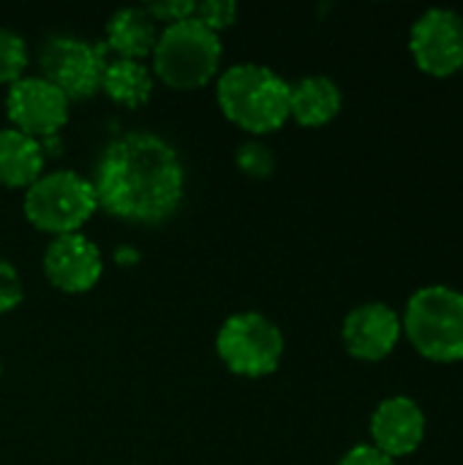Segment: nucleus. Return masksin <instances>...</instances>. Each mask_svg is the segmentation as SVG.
Returning <instances> with one entry per match:
<instances>
[{
    "label": "nucleus",
    "instance_id": "8",
    "mask_svg": "<svg viewBox=\"0 0 463 465\" xmlns=\"http://www.w3.org/2000/svg\"><path fill=\"white\" fill-rule=\"evenodd\" d=\"M409 52L420 71L450 76L463 68V16L453 8L423 11L409 30Z\"/></svg>",
    "mask_w": 463,
    "mask_h": 465
},
{
    "label": "nucleus",
    "instance_id": "22",
    "mask_svg": "<svg viewBox=\"0 0 463 465\" xmlns=\"http://www.w3.org/2000/svg\"><path fill=\"white\" fill-rule=\"evenodd\" d=\"M338 465H398V460H393L390 455L379 452L377 447L371 444H360V447H352Z\"/></svg>",
    "mask_w": 463,
    "mask_h": 465
},
{
    "label": "nucleus",
    "instance_id": "16",
    "mask_svg": "<svg viewBox=\"0 0 463 465\" xmlns=\"http://www.w3.org/2000/svg\"><path fill=\"white\" fill-rule=\"evenodd\" d=\"M101 93L126 109H139L153 95V71L139 60H112L101 76Z\"/></svg>",
    "mask_w": 463,
    "mask_h": 465
},
{
    "label": "nucleus",
    "instance_id": "2",
    "mask_svg": "<svg viewBox=\"0 0 463 465\" xmlns=\"http://www.w3.org/2000/svg\"><path fill=\"white\" fill-rule=\"evenodd\" d=\"M216 101L229 123L262 136L289 120V82L259 63L226 68L216 82Z\"/></svg>",
    "mask_w": 463,
    "mask_h": 465
},
{
    "label": "nucleus",
    "instance_id": "3",
    "mask_svg": "<svg viewBox=\"0 0 463 465\" xmlns=\"http://www.w3.org/2000/svg\"><path fill=\"white\" fill-rule=\"evenodd\" d=\"M412 349L431 362L463 360V292L450 286L418 289L401 316Z\"/></svg>",
    "mask_w": 463,
    "mask_h": 465
},
{
    "label": "nucleus",
    "instance_id": "9",
    "mask_svg": "<svg viewBox=\"0 0 463 465\" xmlns=\"http://www.w3.org/2000/svg\"><path fill=\"white\" fill-rule=\"evenodd\" d=\"M11 128L38 139L57 134L68 120V98L44 76H22L5 93Z\"/></svg>",
    "mask_w": 463,
    "mask_h": 465
},
{
    "label": "nucleus",
    "instance_id": "23",
    "mask_svg": "<svg viewBox=\"0 0 463 465\" xmlns=\"http://www.w3.org/2000/svg\"><path fill=\"white\" fill-rule=\"evenodd\" d=\"M0 376H3V362H0Z\"/></svg>",
    "mask_w": 463,
    "mask_h": 465
},
{
    "label": "nucleus",
    "instance_id": "10",
    "mask_svg": "<svg viewBox=\"0 0 463 465\" xmlns=\"http://www.w3.org/2000/svg\"><path fill=\"white\" fill-rule=\"evenodd\" d=\"M101 251L82 232L52 237V242L44 251V275L55 289L65 294L90 292L101 281Z\"/></svg>",
    "mask_w": 463,
    "mask_h": 465
},
{
    "label": "nucleus",
    "instance_id": "11",
    "mask_svg": "<svg viewBox=\"0 0 463 465\" xmlns=\"http://www.w3.org/2000/svg\"><path fill=\"white\" fill-rule=\"evenodd\" d=\"M401 335V316L385 302H363L352 308L341 327V341L347 351L363 362H379L390 357Z\"/></svg>",
    "mask_w": 463,
    "mask_h": 465
},
{
    "label": "nucleus",
    "instance_id": "4",
    "mask_svg": "<svg viewBox=\"0 0 463 465\" xmlns=\"http://www.w3.org/2000/svg\"><path fill=\"white\" fill-rule=\"evenodd\" d=\"M221 38L207 30L202 22L183 19L166 25L158 33L153 49V74L172 90H196L205 87L221 65Z\"/></svg>",
    "mask_w": 463,
    "mask_h": 465
},
{
    "label": "nucleus",
    "instance_id": "14",
    "mask_svg": "<svg viewBox=\"0 0 463 465\" xmlns=\"http://www.w3.org/2000/svg\"><path fill=\"white\" fill-rule=\"evenodd\" d=\"M158 22L147 8H120L106 22V49L120 60H139L153 54L158 41Z\"/></svg>",
    "mask_w": 463,
    "mask_h": 465
},
{
    "label": "nucleus",
    "instance_id": "1",
    "mask_svg": "<svg viewBox=\"0 0 463 465\" xmlns=\"http://www.w3.org/2000/svg\"><path fill=\"white\" fill-rule=\"evenodd\" d=\"M93 191L98 207L120 221L161 223L183 202L186 169L177 150L156 134H123L101 153Z\"/></svg>",
    "mask_w": 463,
    "mask_h": 465
},
{
    "label": "nucleus",
    "instance_id": "19",
    "mask_svg": "<svg viewBox=\"0 0 463 465\" xmlns=\"http://www.w3.org/2000/svg\"><path fill=\"white\" fill-rule=\"evenodd\" d=\"M194 19L202 22L207 30L218 33V30L229 27L237 19V3H232V0H205V3H194Z\"/></svg>",
    "mask_w": 463,
    "mask_h": 465
},
{
    "label": "nucleus",
    "instance_id": "5",
    "mask_svg": "<svg viewBox=\"0 0 463 465\" xmlns=\"http://www.w3.org/2000/svg\"><path fill=\"white\" fill-rule=\"evenodd\" d=\"M25 218L44 234H76L98 210L93 183L76 172L60 169L41 174L25 191Z\"/></svg>",
    "mask_w": 463,
    "mask_h": 465
},
{
    "label": "nucleus",
    "instance_id": "6",
    "mask_svg": "<svg viewBox=\"0 0 463 465\" xmlns=\"http://www.w3.org/2000/svg\"><path fill=\"white\" fill-rule=\"evenodd\" d=\"M284 349L287 343L276 322L254 311L229 316L216 335V354L243 379H262L278 371Z\"/></svg>",
    "mask_w": 463,
    "mask_h": 465
},
{
    "label": "nucleus",
    "instance_id": "17",
    "mask_svg": "<svg viewBox=\"0 0 463 465\" xmlns=\"http://www.w3.org/2000/svg\"><path fill=\"white\" fill-rule=\"evenodd\" d=\"M27 46L25 38L8 27H0V84H14L25 76Z\"/></svg>",
    "mask_w": 463,
    "mask_h": 465
},
{
    "label": "nucleus",
    "instance_id": "7",
    "mask_svg": "<svg viewBox=\"0 0 463 465\" xmlns=\"http://www.w3.org/2000/svg\"><path fill=\"white\" fill-rule=\"evenodd\" d=\"M38 68L49 84H55L68 101L90 98L101 90V76L106 68L104 46L74 35H55L44 44L38 54Z\"/></svg>",
    "mask_w": 463,
    "mask_h": 465
},
{
    "label": "nucleus",
    "instance_id": "15",
    "mask_svg": "<svg viewBox=\"0 0 463 465\" xmlns=\"http://www.w3.org/2000/svg\"><path fill=\"white\" fill-rule=\"evenodd\" d=\"M41 174L44 147L38 144V139L16 128H0V185L27 191Z\"/></svg>",
    "mask_w": 463,
    "mask_h": 465
},
{
    "label": "nucleus",
    "instance_id": "12",
    "mask_svg": "<svg viewBox=\"0 0 463 465\" xmlns=\"http://www.w3.org/2000/svg\"><path fill=\"white\" fill-rule=\"evenodd\" d=\"M371 447L390 455L393 460L418 452L426 439V414L418 401L407 395L385 398L371 414Z\"/></svg>",
    "mask_w": 463,
    "mask_h": 465
},
{
    "label": "nucleus",
    "instance_id": "20",
    "mask_svg": "<svg viewBox=\"0 0 463 465\" xmlns=\"http://www.w3.org/2000/svg\"><path fill=\"white\" fill-rule=\"evenodd\" d=\"M25 300V286L16 267L0 256V313H11Z\"/></svg>",
    "mask_w": 463,
    "mask_h": 465
},
{
    "label": "nucleus",
    "instance_id": "18",
    "mask_svg": "<svg viewBox=\"0 0 463 465\" xmlns=\"http://www.w3.org/2000/svg\"><path fill=\"white\" fill-rule=\"evenodd\" d=\"M235 163L243 174L254 177V180H265L276 172V155L267 144L262 142H246L237 147L235 153Z\"/></svg>",
    "mask_w": 463,
    "mask_h": 465
},
{
    "label": "nucleus",
    "instance_id": "24",
    "mask_svg": "<svg viewBox=\"0 0 463 465\" xmlns=\"http://www.w3.org/2000/svg\"><path fill=\"white\" fill-rule=\"evenodd\" d=\"M461 71H463V68H461Z\"/></svg>",
    "mask_w": 463,
    "mask_h": 465
},
{
    "label": "nucleus",
    "instance_id": "21",
    "mask_svg": "<svg viewBox=\"0 0 463 465\" xmlns=\"http://www.w3.org/2000/svg\"><path fill=\"white\" fill-rule=\"evenodd\" d=\"M147 14L156 19V22H164L166 25H175V22H183V19H191L194 16V3L191 0H166V3H150L145 5Z\"/></svg>",
    "mask_w": 463,
    "mask_h": 465
},
{
    "label": "nucleus",
    "instance_id": "13",
    "mask_svg": "<svg viewBox=\"0 0 463 465\" xmlns=\"http://www.w3.org/2000/svg\"><path fill=\"white\" fill-rule=\"evenodd\" d=\"M344 104L341 87L330 76H303L289 84V117L306 128L327 125L338 117Z\"/></svg>",
    "mask_w": 463,
    "mask_h": 465
}]
</instances>
